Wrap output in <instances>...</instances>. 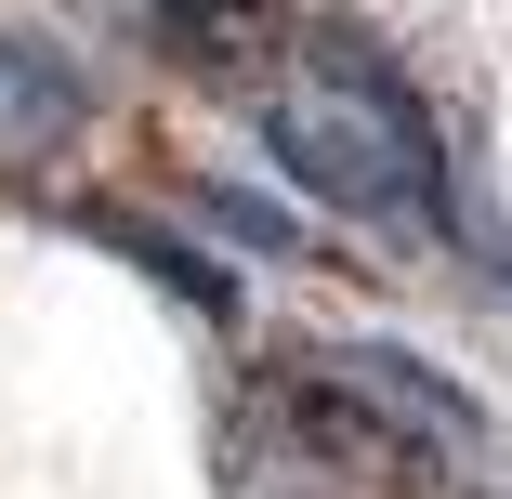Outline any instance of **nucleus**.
Listing matches in <instances>:
<instances>
[{"label":"nucleus","instance_id":"7","mask_svg":"<svg viewBox=\"0 0 512 499\" xmlns=\"http://www.w3.org/2000/svg\"><path fill=\"white\" fill-rule=\"evenodd\" d=\"M447 237H460V250H486V276H499V303H512V224H486V211H447Z\"/></svg>","mask_w":512,"mask_h":499},{"label":"nucleus","instance_id":"2","mask_svg":"<svg viewBox=\"0 0 512 499\" xmlns=\"http://www.w3.org/2000/svg\"><path fill=\"white\" fill-rule=\"evenodd\" d=\"M276 434L316 473H381V486H447L486 460V408L460 381H434L394 342H329V355H276L263 368Z\"/></svg>","mask_w":512,"mask_h":499},{"label":"nucleus","instance_id":"4","mask_svg":"<svg viewBox=\"0 0 512 499\" xmlns=\"http://www.w3.org/2000/svg\"><path fill=\"white\" fill-rule=\"evenodd\" d=\"M0 106H14V132H79L92 119V92H79V66L53 53V40H27V27H0Z\"/></svg>","mask_w":512,"mask_h":499},{"label":"nucleus","instance_id":"3","mask_svg":"<svg viewBox=\"0 0 512 499\" xmlns=\"http://www.w3.org/2000/svg\"><path fill=\"white\" fill-rule=\"evenodd\" d=\"M158 53L197 79H263L276 66V14L263 0H158Z\"/></svg>","mask_w":512,"mask_h":499},{"label":"nucleus","instance_id":"6","mask_svg":"<svg viewBox=\"0 0 512 499\" xmlns=\"http://www.w3.org/2000/svg\"><path fill=\"white\" fill-rule=\"evenodd\" d=\"M197 211H211V237H224V250H263V263H302V224L276 211V197H250V184H197Z\"/></svg>","mask_w":512,"mask_h":499},{"label":"nucleus","instance_id":"5","mask_svg":"<svg viewBox=\"0 0 512 499\" xmlns=\"http://www.w3.org/2000/svg\"><path fill=\"white\" fill-rule=\"evenodd\" d=\"M79 224H92V237H106V250H119L132 276H158V289H171V303H184V316H237V289H224L211 263H197V250H184L171 224H119V211H79Z\"/></svg>","mask_w":512,"mask_h":499},{"label":"nucleus","instance_id":"1","mask_svg":"<svg viewBox=\"0 0 512 499\" xmlns=\"http://www.w3.org/2000/svg\"><path fill=\"white\" fill-rule=\"evenodd\" d=\"M263 145L302 197H329L368 237H447V211H460L434 106L394 79V53L368 27H302L263 66Z\"/></svg>","mask_w":512,"mask_h":499}]
</instances>
